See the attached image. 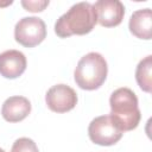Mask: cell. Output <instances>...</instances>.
<instances>
[{
	"instance_id": "cell-2",
	"label": "cell",
	"mask_w": 152,
	"mask_h": 152,
	"mask_svg": "<svg viewBox=\"0 0 152 152\" xmlns=\"http://www.w3.org/2000/svg\"><path fill=\"white\" fill-rule=\"evenodd\" d=\"M96 23V13L93 5L90 2H77L57 19L55 33L59 38H66L72 34L83 36L91 32Z\"/></svg>"
},
{
	"instance_id": "cell-7",
	"label": "cell",
	"mask_w": 152,
	"mask_h": 152,
	"mask_svg": "<svg viewBox=\"0 0 152 152\" xmlns=\"http://www.w3.org/2000/svg\"><path fill=\"white\" fill-rule=\"evenodd\" d=\"M93 7L96 13L97 23L104 27L120 25L125 15V6L119 0H99Z\"/></svg>"
},
{
	"instance_id": "cell-6",
	"label": "cell",
	"mask_w": 152,
	"mask_h": 152,
	"mask_svg": "<svg viewBox=\"0 0 152 152\" xmlns=\"http://www.w3.org/2000/svg\"><path fill=\"white\" fill-rule=\"evenodd\" d=\"M45 102L52 112L66 113L75 108L77 103V94L66 84H56L46 91Z\"/></svg>"
},
{
	"instance_id": "cell-4",
	"label": "cell",
	"mask_w": 152,
	"mask_h": 152,
	"mask_svg": "<svg viewBox=\"0 0 152 152\" xmlns=\"http://www.w3.org/2000/svg\"><path fill=\"white\" fill-rule=\"evenodd\" d=\"M46 37V25L38 17L21 18L14 27L15 40L25 48H33L40 44Z\"/></svg>"
},
{
	"instance_id": "cell-5",
	"label": "cell",
	"mask_w": 152,
	"mask_h": 152,
	"mask_svg": "<svg viewBox=\"0 0 152 152\" xmlns=\"http://www.w3.org/2000/svg\"><path fill=\"white\" fill-rule=\"evenodd\" d=\"M88 134L94 144L112 146L122 138L124 132L115 126L109 115H101L91 120L88 127Z\"/></svg>"
},
{
	"instance_id": "cell-12",
	"label": "cell",
	"mask_w": 152,
	"mask_h": 152,
	"mask_svg": "<svg viewBox=\"0 0 152 152\" xmlns=\"http://www.w3.org/2000/svg\"><path fill=\"white\" fill-rule=\"evenodd\" d=\"M11 152H39V150L32 139L23 137L13 142Z\"/></svg>"
},
{
	"instance_id": "cell-13",
	"label": "cell",
	"mask_w": 152,
	"mask_h": 152,
	"mask_svg": "<svg viewBox=\"0 0 152 152\" xmlns=\"http://www.w3.org/2000/svg\"><path fill=\"white\" fill-rule=\"evenodd\" d=\"M21 6L28 12H42L49 6V1H21Z\"/></svg>"
},
{
	"instance_id": "cell-11",
	"label": "cell",
	"mask_w": 152,
	"mask_h": 152,
	"mask_svg": "<svg viewBox=\"0 0 152 152\" xmlns=\"http://www.w3.org/2000/svg\"><path fill=\"white\" fill-rule=\"evenodd\" d=\"M135 80L141 90L151 93L152 89V56L148 55L141 59L135 70Z\"/></svg>"
},
{
	"instance_id": "cell-1",
	"label": "cell",
	"mask_w": 152,
	"mask_h": 152,
	"mask_svg": "<svg viewBox=\"0 0 152 152\" xmlns=\"http://www.w3.org/2000/svg\"><path fill=\"white\" fill-rule=\"evenodd\" d=\"M110 119L121 132L138 127L141 114L138 107V97L129 88H119L109 97Z\"/></svg>"
},
{
	"instance_id": "cell-9",
	"label": "cell",
	"mask_w": 152,
	"mask_h": 152,
	"mask_svg": "<svg viewBox=\"0 0 152 152\" xmlns=\"http://www.w3.org/2000/svg\"><path fill=\"white\" fill-rule=\"evenodd\" d=\"M31 112V102L24 96H11L1 107V115L8 122L23 121Z\"/></svg>"
},
{
	"instance_id": "cell-3",
	"label": "cell",
	"mask_w": 152,
	"mask_h": 152,
	"mask_svg": "<svg viewBox=\"0 0 152 152\" xmlns=\"http://www.w3.org/2000/svg\"><path fill=\"white\" fill-rule=\"evenodd\" d=\"M107 74L108 66L104 57L99 52H89L78 61L74 78L81 89L95 90L104 83Z\"/></svg>"
},
{
	"instance_id": "cell-8",
	"label": "cell",
	"mask_w": 152,
	"mask_h": 152,
	"mask_svg": "<svg viewBox=\"0 0 152 152\" xmlns=\"http://www.w3.org/2000/svg\"><path fill=\"white\" fill-rule=\"evenodd\" d=\"M25 55L18 50H6L0 53V75L5 78H17L26 70Z\"/></svg>"
},
{
	"instance_id": "cell-10",
	"label": "cell",
	"mask_w": 152,
	"mask_h": 152,
	"mask_svg": "<svg viewBox=\"0 0 152 152\" xmlns=\"http://www.w3.org/2000/svg\"><path fill=\"white\" fill-rule=\"evenodd\" d=\"M128 28L133 36L139 39L148 40L152 36V12L151 8H141L129 18Z\"/></svg>"
},
{
	"instance_id": "cell-14",
	"label": "cell",
	"mask_w": 152,
	"mask_h": 152,
	"mask_svg": "<svg viewBox=\"0 0 152 152\" xmlns=\"http://www.w3.org/2000/svg\"><path fill=\"white\" fill-rule=\"evenodd\" d=\"M0 152H5V151H4V150H2V148H0Z\"/></svg>"
}]
</instances>
